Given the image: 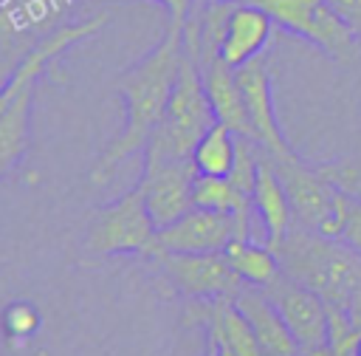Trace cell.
<instances>
[{
	"instance_id": "obj_4",
	"label": "cell",
	"mask_w": 361,
	"mask_h": 356,
	"mask_svg": "<svg viewBox=\"0 0 361 356\" xmlns=\"http://www.w3.org/2000/svg\"><path fill=\"white\" fill-rule=\"evenodd\" d=\"M259 6L274 25L288 34H296L327 54L341 68H353L361 62V42L350 31V25L336 14L327 0H248Z\"/></svg>"
},
{
	"instance_id": "obj_16",
	"label": "cell",
	"mask_w": 361,
	"mask_h": 356,
	"mask_svg": "<svg viewBox=\"0 0 361 356\" xmlns=\"http://www.w3.org/2000/svg\"><path fill=\"white\" fill-rule=\"evenodd\" d=\"M223 254L228 257V263L240 274V280L248 283V285L265 288L282 274L279 257L268 243H259V240H251V237H234L223 249Z\"/></svg>"
},
{
	"instance_id": "obj_18",
	"label": "cell",
	"mask_w": 361,
	"mask_h": 356,
	"mask_svg": "<svg viewBox=\"0 0 361 356\" xmlns=\"http://www.w3.org/2000/svg\"><path fill=\"white\" fill-rule=\"evenodd\" d=\"M361 331L353 325L350 314L338 305H327V348L333 356H355Z\"/></svg>"
},
{
	"instance_id": "obj_21",
	"label": "cell",
	"mask_w": 361,
	"mask_h": 356,
	"mask_svg": "<svg viewBox=\"0 0 361 356\" xmlns=\"http://www.w3.org/2000/svg\"><path fill=\"white\" fill-rule=\"evenodd\" d=\"M350 249H355L361 254V201L344 192V203H341V237Z\"/></svg>"
},
{
	"instance_id": "obj_20",
	"label": "cell",
	"mask_w": 361,
	"mask_h": 356,
	"mask_svg": "<svg viewBox=\"0 0 361 356\" xmlns=\"http://www.w3.org/2000/svg\"><path fill=\"white\" fill-rule=\"evenodd\" d=\"M3 325H6V331H8L11 336L25 339L28 333L37 331V325H39V314H37V308H34L31 302H14V305L6 308V314H3Z\"/></svg>"
},
{
	"instance_id": "obj_14",
	"label": "cell",
	"mask_w": 361,
	"mask_h": 356,
	"mask_svg": "<svg viewBox=\"0 0 361 356\" xmlns=\"http://www.w3.org/2000/svg\"><path fill=\"white\" fill-rule=\"evenodd\" d=\"M200 73H203V88H206L209 105L214 110V119L220 124H226L228 130H234L237 136L254 138V127H251V119H248V110H245L243 90L237 85L234 68L226 65L217 57V59L200 65Z\"/></svg>"
},
{
	"instance_id": "obj_22",
	"label": "cell",
	"mask_w": 361,
	"mask_h": 356,
	"mask_svg": "<svg viewBox=\"0 0 361 356\" xmlns=\"http://www.w3.org/2000/svg\"><path fill=\"white\" fill-rule=\"evenodd\" d=\"M361 42V0H327Z\"/></svg>"
},
{
	"instance_id": "obj_3",
	"label": "cell",
	"mask_w": 361,
	"mask_h": 356,
	"mask_svg": "<svg viewBox=\"0 0 361 356\" xmlns=\"http://www.w3.org/2000/svg\"><path fill=\"white\" fill-rule=\"evenodd\" d=\"M214 110L209 105L200 65L183 51L180 73L175 79L169 105L164 110V119L152 130L147 147H144V164L152 161H180L192 158L197 141L206 136V130L214 124Z\"/></svg>"
},
{
	"instance_id": "obj_23",
	"label": "cell",
	"mask_w": 361,
	"mask_h": 356,
	"mask_svg": "<svg viewBox=\"0 0 361 356\" xmlns=\"http://www.w3.org/2000/svg\"><path fill=\"white\" fill-rule=\"evenodd\" d=\"M158 3H164V8H166V25H175V28H183V23L195 6V0H158Z\"/></svg>"
},
{
	"instance_id": "obj_15",
	"label": "cell",
	"mask_w": 361,
	"mask_h": 356,
	"mask_svg": "<svg viewBox=\"0 0 361 356\" xmlns=\"http://www.w3.org/2000/svg\"><path fill=\"white\" fill-rule=\"evenodd\" d=\"M254 212L265 229V237H268V246H276L288 229L293 226V209H290V201L285 195V186L274 170V158L268 150H262V158H259V172H257V184H254Z\"/></svg>"
},
{
	"instance_id": "obj_10",
	"label": "cell",
	"mask_w": 361,
	"mask_h": 356,
	"mask_svg": "<svg viewBox=\"0 0 361 356\" xmlns=\"http://www.w3.org/2000/svg\"><path fill=\"white\" fill-rule=\"evenodd\" d=\"M237 73V85L243 90L245 99V110L254 127V138L274 155H290V144L279 127L276 119V107H274V90H271V65H268V51L248 59L245 65L234 68Z\"/></svg>"
},
{
	"instance_id": "obj_5",
	"label": "cell",
	"mask_w": 361,
	"mask_h": 356,
	"mask_svg": "<svg viewBox=\"0 0 361 356\" xmlns=\"http://www.w3.org/2000/svg\"><path fill=\"white\" fill-rule=\"evenodd\" d=\"M274 158V155H271ZM274 170L285 186L293 209V223L313 229L324 237H341V203L344 192L319 170L296 153L274 158Z\"/></svg>"
},
{
	"instance_id": "obj_9",
	"label": "cell",
	"mask_w": 361,
	"mask_h": 356,
	"mask_svg": "<svg viewBox=\"0 0 361 356\" xmlns=\"http://www.w3.org/2000/svg\"><path fill=\"white\" fill-rule=\"evenodd\" d=\"M234 237H245L237 218L217 209L192 206L183 218L155 232L152 251H223Z\"/></svg>"
},
{
	"instance_id": "obj_1",
	"label": "cell",
	"mask_w": 361,
	"mask_h": 356,
	"mask_svg": "<svg viewBox=\"0 0 361 356\" xmlns=\"http://www.w3.org/2000/svg\"><path fill=\"white\" fill-rule=\"evenodd\" d=\"M180 62H183V28L166 25L164 40L152 45L135 65L121 71L116 88L124 102V127L93 164L90 170L93 184H104L124 158H130L138 150L144 153L152 130L164 119L175 79L180 73Z\"/></svg>"
},
{
	"instance_id": "obj_11",
	"label": "cell",
	"mask_w": 361,
	"mask_h": 356,
	"mask_svg": "<svg viewBox=\"0 0 361 356\" xmlns=\"http://www.w3.org/2000/svg\"><path fill=\"white\" fill-rule=\"evenodd\" d=\"M265 294L299 342V350L327 345V302L313 288L279 274L271 285H265Z\"/></svg>"
},
{
	"instance_id": "obj_2",
	"label": "cell",
	"mask_w": 361,
	"mask_h": 356,
	"mask_svg": "<svg viewBox=\"0 0 361 356\" xmlns=\"http://www.w3.org/2000/svg\"><path fill=\"white\" fill-rule=\"evenodd\" d=\"M271 249L279 257L282 274L313 288L327 305L344 308L361 331V254L355 249L299 223Z\"/></svg>"
},
{
	"instance_id": "obj_25",
	"label": "cell",
	"mask_w": 361,
	"mask_h": 356,
	"mask_svg": "<svg viewBox=\"0 0 361 356\" xmlns=\"http://www.w3.org/2000/svg\"><path fill=\"white\" fill-rule=\"evenodd\" d=\"M355 356H361V342H358V348H355Z\"/></svg>"
},
{
	"instance_id": "obj_7",
	"label": "cell",
	"mask_w": 361,
	"mask_h": 356,
	"mask_svg": "<svg viewBox=\"0 0 361 356\" xmlns=\"http://www.w3.org/2000/svg\"><path fill=\"white\" fill-rule=\"evenodd\" d=\"M155 268L189 299L234 297L243 285L223 251H152Z\"/></svg>"
},
{
	"instance_id": "obj_6",
	"label": "cell",
	"mask_w": 361,
	"mask_h": 356,
	"mask_svg": "<svg viewBox=\"0 0 361 356\" xmlns=\"http://www.w3.org/2000/svg\"><path fill=\"white\" fill-rule=\"evenodd\" d=\"M158 226L152 223L144 192L135 184L121 198L99 206L90 218L85 249L93 254H147Z\"/></svg>"
},
{
	"instance_id": "obj_13",
	"label": "cell",
	"mask_w": 361,
	"mask_h": 356,
	"mask_svg": "<svg viewBox=\"0 0 361 356\" xmlns=\"http://www.w3.org/2000/svg\"><path fill=\"white\" fill-rule=\"evenodd\" d=\"M271 31H274V20L259 6H254L248 0H237L234 8H231V14H228L226 34H223V42H220L217 57L226 65L240 68L248 59L265 54L268 40H271Z\"/></svg>"
},
{
	"instance_id": "obj_12",
	"label": "cell",
	"mask_w": 361,
	"mask_h": 356,
	"mask_svg": "<svg viewBox=\"0 0 361 356\" xmlns=\"http://www.w3.org/2000/svg\"><path fill=\"white\" fill-rule=\"evenodd\" d=\"M234 302L245 314V319H248V325L259 342L262 356H299V342L288 331L276 305L268 299L265 288L243 283L234 294Z\"/></svg>"
},
{
	"instance_id": "obj_8",
	"label": "cell",
	"mask_w": 361,
	"mask_h": 356,
	"mask_svg": "<svg viewBox=\"0 0 361 356\" xmlns=\"http://www.w3.org/2000/svg\"><path fill=\"white\" fill-rule=\"evenodd\" d=\"M195 178H197V170L192 158L144 164L138 186L144 192L147 212L158 229L175 223L195 206V195H192Z\"/></svg>"
},
{
	"instance_id": "obj_19",
	"label": "cell",
	"mask_w": 361,
	"mask_h": 356,
	"mask_svg": "<svg viewBox=\"0 0 361 356\" xmlns=\"http://www.w3.org/2000/svg\"><path fill=\"white\" fill-rule=\"evenodd\" d=\"M319 170L347 195L361 201V155H344L333 161H322Z\"/></svg>"
},
{
	"instance_id": "obj_24",
	"label": "cell",
	"mask_w": 361,
	"mask_h": 356,
	"mask_svg": "<svg viewBox=\"0 0 361 356\" xmlns=\"http://www.w3.org/2000/svg\"><path fill=\"white\" fill-rule=\"evenodd\" d=\"M209 356H234V353H231V350H228L217 336H212V333H209Z\"/></svg>"
},
{
	"instance_id": "obj_17",
	"label": "cell",
	"mask_w": 361,
	"mask_h": 356,
	"mask_svg": "<svg viewBox=\"0 0 361 356\" xmlns=\"http://www.w3.org/2000/svg\"><path fill=\"white\" fill-rule=\"evenodd\" d=\"M237 161V133L228 130L226 124L214 121L206 136L197 141L192 153V164L197 175H214V178H228Z\"/></svg>"
}]
</instances>
